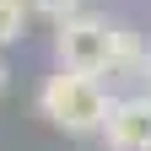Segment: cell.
Wrapping results in <instances>:
<instances>
[{
  "mask_svg": "<svg viewBox=\"0 0 151 151\" xmlns=\"http://www.w3.org/2000/svg\"><path fill=\"white\" fill-rule=\"evenodd\" d=\"M43 113H49V124H60L65 135H103V119H108V92L97 86V76H86V70H65L60 76H49L43 81Z\"/></svg>",
  "mask_w": 151,
  "mask_h": 151,
  "instance_id": "cell-1",
  "label": "cell"
},
{
  "mask_svg": "<svg viewBox=\"0 0 151 151\" xmlns=\"http://www.w3.org/2000/svg\"><path fill=\"white\" fill-rule=\"evenodd\" d=\"M119 43H124V27H108L103 16H65L60 22V65L65 70H86V76H103V70H119Z\"/></svg>",
  "mask_w": 151,
  "mask_h": 151,
  "instance_id": "cell-2",
  "label": "cell"
},
{
  "mask_svg": "<svg viewBox=\"0 0 151 151\" xmlns=\"http://www.w3.org/2000/svg\"><path fill=\"white\" fill-rule=\"evenodd\" d=\"M103 140H108V151H151V92L124 97V103L108 108Z\"/></svg>",
  "mask_w": 151,
  "mask_h": 151,
  "instance_id": "cell-3",
  "label": "cell"
},
{
  "mask_svg": "<svg viewBox=\"0 0 151 151\" xmlns=\"http://www.w3.org/2000/svg\"><path fill=\"white\" fill-rule=\"evenodd\" d=\"M27 11H32L27 0H0V49L27 32Z\"/></svg>",
  "mask_w": 151,
  "mask_h": 151,
  "instance_id": "cell-4",
  "label": "cell"
},
{
  "mask_svg": "<svg viewBox=\"0 0 151 151\" xmlns=\"http://www.w3.org/2000/svg\"><path fill=\"white\" fill-rule=\"evenodd\" d=\"M27 6H32L38 16H49V22H65V16L81 11V0H27Z\"/></svg>",
  "mask_w": 151,
  "mask_h": 151,
  "instance_id": "cell-5",
  "label": "cell"
},
{
  "mask_svg": "<svg viewBox=\"0 0 151 151\" xmlns=\"http://www.w3.org/2000/svg\"><path fill=\"white\" fill-rule=\"evenodd\" d=\"M135 81H140V86L151 92V54H146V60H140V70H135Z\"/></svg>",
  "mask_w": 151,
  "mask_h": 151,
  "instance_id": "cell-6",
  "label": "cell"
},
{
  "mask_svg": "<svg viewBox=\"0 0 151 151\" xmlns=\"http://www.w3.org/2000/svg\"><path fill=\"white\" fill-rule=\"evenodd\" d=\"M0 86H6V65H0Z\"/></svg>",
  "mask_w": 151,
  "mask_h": 151,
  "instance_id": "cell-7",
  "label": "cell"
}]
</instances>
